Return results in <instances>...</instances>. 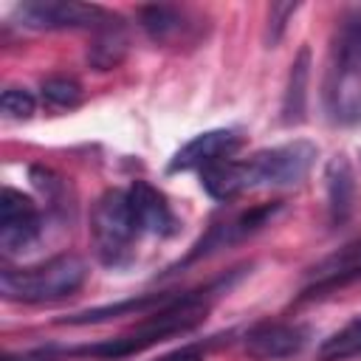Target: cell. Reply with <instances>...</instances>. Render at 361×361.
I'll return each mask as SVG.
<instances>
[{
    "instance_id": "16",
    "label": "cell",
    "mask_w": 361,
    "mask_h": 361,
    "mask_svg": "<svg viewBox=\"0 0 361 361\" xmlns=\"http://www.w3.org/2000/svg\"><path fill=\"white\" fill-rule=\"evenodd\" d=\"M138 25L144 28V34L152 42L166 45V42H175L178 37H183V31L189 28V14L183 8L164 6V3L141 6L138 8Z\"/></svg>"
},
{
    "instance_id": "24",
    "label": "cell",
    "mask_w": 361,
    "mask_h": 361,
    "mask_svg": "<svg viewBox=\"0 0 361 361\" xmlns=\"http://www.w3.org/2000/svg\"><path fill=\"white\" fill-rule=\"evenodd\" d=\"M3 361H51V358H45L42 353L39 355H11V353H6Z\"/></svg>"
},
{
    "instance_id": "22",
    "label": "cell",
    "mask_w": 361,
    "mask_h": 361,
    "mask_svg": "<svg viewBox=\"0 0 361 361\" xmlns=\"http://www.w3.org/2000/svg\"><path fill=\"white\" fill-rule=\"evenodd\" d=\"M296 8H299V3H271L268 6V31H265L268 48H274L279 42V37L285 34V25H288V20L293 17Z\"/></svg>"
},
{
    "instance_id": "2",
    "label": "cell",
    "mask_w": 361,
    "mask_h": 361,
    "mask_svg": "<svg viewBox=\"0 0 361 361\" xmlns=\"http://www.w3.org/2000/svg\"><path fill=\"white\" fill-rule=\"evenodd\" d=\"M87 262L79 254H56L39 265L28 268H3L0 271V293L11 302L39 305L59 302L73 296L87 279Z\"/></svg>"
},
{
    "instance_id": "18",
    "label": "cell",
    "mask_w": 361,
    "mask_h": 361,
    "mask_svg": "<svg viewBox=\"0 0 361 361\" xmlns=\"http://www.w3.org/2000/svg\"><path fill=\"white\" fill-rule=\"evenodd\" d=\"M200 186L206 189V195H212L214 200H231L240 192H245L243 183V172H240V161H217L200 169Z\"/></svg>"
},
{
    "instance_id": "3",
    "label": "cell",
    "mask_w": 361,
    "mask_h": 361,
    "mask_svg": "<svg viewBox=\"0 0 361 361\" xmlns=\"http://www.w3.org/2000/svg\"><path fill=\"white\" fill-rule=\"evenodd\" d=\"M90 237L96 257L110 265L121 268L133 257V243L138 240V226L130 212L127 192L121 189H107L90 212Z\"/></svg>"
},
{
    "instance_id": "9",
    "label": "cell",
    "mask_w": 361,
    "mask_h": 361,
    "mask_svg": "<svg viewBox=\"0 0 361 361\" xmlns=\"http://www.w3.org/2000/svg\"><path fill=\"white\" fill-rule=\"evenodd\" d=\"M243 138L237 130H206L200 135H195L192 141H186L169 161V172H186V169H203L209 164L226 161L240 149Z\"/></svg>"
},
{
    "instance_id": "12",
    "label": "cell",
    "mask_w": 361,
    "mask_h": 361,
    "mask_svg": "<svg viewBox=\"0 0 361 361\" xmlns=\"http://www.w3.org/2000/svg\"><path fill=\"white\" fill-rule=\"evenodd\" d=\"M324 180H327V214H330V226H344L350 220L353 203H355V175H353L350 161L344 155H333L327 161Z\"/></svg>"
},
{
    "instance_id": "10",
    "label": "cell",
    "mask_w": 361,
    "mask_h": 361,
    "mask_svg": "<svg viewBox=\"0 0 361 361\" xmlns=\"http://www.w3.org/2000/svg\"><path fill=\"white\" fill-rule=\"evenodd\" d=\"M127 200H130V212H133V220L138 226V234L172 237L180 228V223H178L172 206L166 203L164 192H158L152 183L135 180L127 189Z\"/></svg>"
},
{
    "instance_id": "7",
    "label": "cell",
    "mask_w": 361,
    "mask_h": 361,
    "mask_svg": "<svg viewBox=\"0 0 361 361\" xmlns=\"http://www.w3.org/2000/svg\"><path fill=\"white\" fill-rule=\"evenodd\" d=\"M279 209H282V200H271V203L251 206V209H245V212H240V214H234V217H228V220H223V223H214V226L192 245V251L183 257V265H189V262H195V259H200V257H209V254H214V251H220V248H226V245H231V243H240V240L257 234L262 226H268V223L274 220V214H276Z\"/></svg>"
},
{
    "instance_id": "19",
    "label": "cell",
    "mask_w": 361,
    "mask_h": 361,
    "mask_svg": "<svg viewBox=\"0 0 361 361\" xmlns=\"http://www.w3.org/2000/svg\"><path fill=\"white\" fill-rule=\"evenodd\" d=\"M353 355H361V316L319 344V361H344Z\"/></svg>"
},
{
    "instance_id": "1",
    "label": "cell",
    "mask_w": 361,
    "mask_h": 361,
    "mask_svg": "<svg viewBox=\"0 0 361 361\" xmlns=\"http://www.w3.org/2000/svg\"><path fill=\"white\" fill-rule=\"evenodd\" d=\"M203 319H206V302H203V296L200 293H183V296H175L161 310L144 316V322L135 330H130L124 336H116V338H107V341H99V344L79 347L73 353H79V355H96V358H127V355L144 353L147 347H152V344H158V341H164L169 336L189 333Z\"/></svg>"
},
{
    "instance_id": "11",
    "label": "cell",
    "mask_w": 361,
    "mask_h": 361,
    "mask_svg": "<svg viewBox=\"0 0 361 361\" xmlns=\"http://www.w3.org/2000/svg\"><path fill=\"white\" fill-rule=\"evenodd\" d=\"M324 107L336 124H358L361 121V76L330 62L324 79Z\"/></svg>"
},
{
    "instance_id": "15",
    "label": "cell",
    "mask_w": 361,
    "mask_h": 361,
    "mask_svg": "<svg viewBox=\"0 0 361 361\" xmlns=\"http://www.w3.org/2000/svg\"><path fill=\"white\" fill-rule=\"evenodd\" d=\"M307 79H310V48H299L290 62L288 85L282 93V124L296 127L305 121L307 110Z\"/></svg>"
},
{
    "instance_id": "21",
    "label": "cell",
    "mask_w": 361,
    "mask_h": 361,
    "mask_svg": "<svg viewBox=\"0 0 361 361\" xmlns=\"http://www.w3.org/2000/svg\"><path fill=\"white\" fill-rule=\"evenodd\" d=\"M0 110L6 118H14V121H25L34 116L37 110V102L31 96V90L25 87H6L3 96H0Z\"/></svg>"
},
{
    "instance_id": "20",
    "label": "cell",
    "mask_w": 361,
    "mask_h": 361,
    "mask_svg": "<svg viewBox=\"0 0 361 361\" xmlns=\"http://www.w3.org/2000/svg\"><path fill=\"white\" fill-rule=\"evenodd\" d=\"M42 102L54 110H73L82 102V85L71 76H48L42 82Z\"/></svg>"
},
{
    "instance_id": "8",
    "label": "cell",
    "mask_w": 361,
    "mask_h": 361,
    "mask_svg": "<svg viewBox=\"0 0 361 361\" xmlns=\"http://www.w3.org/2000/svg\"><path fill=\"white\" fill-rule=\"evenodd\" d=\"M310 338V327L299 322H259L245 333V353L257 361H282L296 353Z\"/></svg>"
},
{
    "instance_id": "23",
    "label": "cell",
    "mask_w": 361,
    "mask_h": 361,
    "mask_svg": "<svg viewBox=\"0 0 361 361\" xmlns=\"http://www.w3.org/2000/svg\"><path fill=\"white\" fill-rule=\"evenodd\" d=\"M161 361H203V355H200L197 347H183V350H178V353L164 355Z\"/></svg>"
},
{
    "instance_id": "6",
    "label": "cell",
    "mask_w": 361,
    "mask_h": 361,
    "mask_svg": "<svg viewBox=\"0 0 361 361\" xmlns=\"http://www.w3.org/2000/svg\"><path fill=\"white\" fill-rule=\"evenodd\" d=\"M42 220L37 203L23 192L3 186L0 192V248L6 254H23L37 245Z\"/></svg>"
},
{
    "instance_id": "4",
    "label": "cell",
    "mask_w": 361,
    "mask_h": 361,
    "mask_svg": "<svg viewBox=\"0 0 361 361\" xmlns=\"http://www.w3.org/2000/svg\"><path fill=\"white\" fill-rule=\"evenodd\" d=\"M316 155H319V149L310 141H288L279 147L259 149L251 158L240 161L243 183H245V189L299 183L316 164Z\"/></svg>"
},
{
    "instance_id": "13",
    "label": "cell",
    "mask_w": 361,
    "mask_h": 361,
    "mask_svg": "<svg viewBox=\"0 0 361 361\" xmlns=\"http://www.w3.org/2000/svg\"><path fill=\"white\" fill-rule=\"evenodd\" d=\"M127 48H130L127 28H124L118 14H110L93 31V39H90V48H87V62L96 71H113V68H118L124 62Z\"/></svg>"
},
{
    "instance_id": "5",
    "label": "cell",
    "mask_w": 361,
    "mask_h": 361,
    "mask_svg": "<svg viewBox=\"0 0 361 361\" xmlns=\"http://www.w3.org/2000/svg\"><path fill=\"white\" fill-rule=\"evenodd\" d=\"M17 20L25 28L37 31H59V28H99L110 11L90 3H73V0H25L17 6Z\"/></svg>"
},
{
    "instance_id": "17",
    "label": "cell",
    "mask_w": 361,
    "mask_h": 361,
    "mask_svg": "<svg viewBox=\"0 0 361 361\" xmlns=\"http://www.w3.org/2000/svg\"><path fill=\"white\" fill-rule=\"evenodd\" d=\"M330 62L361 76V11H353L338 23L336 37H333Z\"/></svg>"
},
{
    "instance_id": "14",
    "label": "cell",
    "mask_w": 361,
    "mask_h": 361,
    "mask_svg": "<svg viewBox=\"0 0 361 361\" xmlns=\"http://www.w3.org/2000/svg\"><path fill=\"white\" fill-rule=\"evenodd\" d=\"M175 296L172 293H144L135 299H124L116 305H102V307H90L82 313H73L68 319H59L62 324H99L107 319H118V316H149L155 310H161L164 305H169Z\"/></svg>"
}]
</instances>
